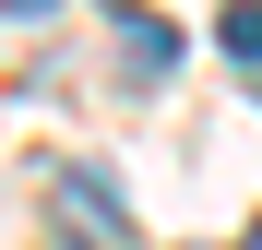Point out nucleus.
Returning a JSON list of instances; mask_svg holds the SVG:
<instances>
[{"instance_id": "obj_5", "label": "nucleus", "mask_w": 262, "mask_h": 250, "mask_svg": "<svg viewBox=\"0 0 262 250\" xmlns=\"http://www.w3.org/2000/svg\"><path fill=\"white\" fill-rule=\"evenodd\" d=\"M238 250H262V215H250V238H238Z\"/></svg>"}, {"instance_id": "obj_1", "label": "nucleus", "mask_w": 262, "mask_h": 250, "mask_svg": "<svg viewBox=\"0 0 262 250\" xmlns=\"http://www.w3.org/2000/svg\"><path fill=\"white\" fill-rule=\"evenodd\" d=\"M60 226H72L83 250H131V215H119V191L96 179V167H72V179H60Z\"/></svg>"}, {"instance_id": "obj_3", "label": "nucleus", "mask_w": 262, "mask_h": 250, "mask_svg": "<svg viewBox=\"0 0 262 250\" xmlns=\"http://www.w3.org/2000/svg\"><path fill=\"white\" fill-rule=\"evenodd\" d=\"M214 36H227V60H262V0H227V24H214Z\"/></svg>"}, {"instance_id": "obj_4", "label": "nucleus", "mask_w": 262, "mask_h": 250, "mask_svg": "<svg viewBox=\"0 0 262 250\" xmlns=\"http://www.w3.org/2000/svg\"><path fill=\"white\" fill-rule=\"evenodd\" d=\"M0 12H12V24H36V12H60V0H0Z\"/></svg>"}, {"instance_id": "obj_2", "label": "nucleus", "mask_w": 262, "mask_h": 250, "mask_svg": "<svg viewBox=\"0 0 262 250\" xmlns=\"http://www.w3.org/2000/svg\"><path fill=\"white\" fill-rule=\"evenodd\" d=\"M119 60H131V72H167V24L131 12V24H119Z\"/></svg>"}]
</instances>
